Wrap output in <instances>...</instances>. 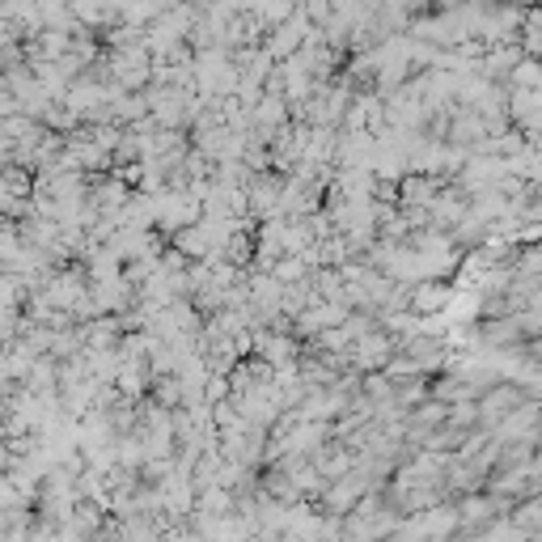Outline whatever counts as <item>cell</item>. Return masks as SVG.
I'll return each mask as SVG.
<instances>
[{"mask_svg": "<svg viewBox=\"0 0 542 542\" xmlns=\"http://www.w3.org/2000/svg\"><path fill=\"white\" fill-rule=\"evenodd\" d=\"M153 208H157V229H170L174 238L191 225L204 221V204L200 195L187 191V187H166L161 195H153Z\"/></svg>", "mask_w": 542, "mask_h": 542, "instance_id": "1", "label": "cell"}, {"mask_svg": "<svg viewBox=\"0 0 542 542\" xmlns=\"http://www.w3.org/2000/svg\"><path fill=\"white\" fill-rule=\"evenodd\" d=\"M449 301H454V288H445L441 280H428L420 288H411V314H441L445 318Z\"/></svg>", "mask_w": 542, "mask_h": 542, "instance_id": "2", "label": "cell"}]
</instances>
